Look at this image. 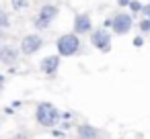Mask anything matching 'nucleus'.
Listing matches in <instances>:
<instances>
[{
  "label": "nucleus",
  "instance_id": "nucleus-1",
  "mask_svg": "<svg viewBox=\"0 0 150 139\" xmlns=\"http://www.w3.org/2000/svg\"><path fill=\"white\" fill-rule=\"evenodd\" d=\"M60 108H56L52 102H39L37 108H35V121L41 125V127H47V129H54L58 127L60 123Z\"/></svg>",
  "mask_w": 150,
  "mask_h": 139
},
{
  "label": "nucleus",
  "instance_id": "nucleus-2",
  "mask_svg": "<svg viewBox=\"0 0 150 139\" xmlns=\"http://www.w3.org/2000/svg\"><path fill=\"white\" fill-rule=\"evenodd\" d=\"M56 49H58V55H60V57L78 55V53H80V37H78L76 33L60 35L58 41H56Z\"/></svg>",
  "mask_w": 150,
  "mask_h": 139
},
{
  "label": "nucleus",
  "instance_id": "nucleus-3",
  "mask_svg": "<svg viewBox=\"0 0 150 139\" xmlns=\"http://www.w3.org/2000/svg\"><path fill=\"white\" fill-rule=\"evenodd\" d=\"M58 15H60V8H58L56 4H43V6L39 8L37 17L33 19V27L39 29V31H43V29H47V27L54 23V19H56Z\"/></svg>",
  "mask_w": 150,
  "mask_h": 139
},
{
  "label": "nucleus",
  "instance_id": "nucleus-4",
  "mask_svg": "<svg viewBox=\"0 0 150 139\" xmlns=\"http://www.w3.org/2000/svg\"><path fill=\"white\" fill-rule=\"evenodd\" d=\"M134 27V17L129 13H117L111 17V31L113 35H127Z\"/></svg>",
  "mask_w": 150,
  "mask_h": 139
},
{
  "label": "nucleus",
  "instance_id": "nucleus-5",
  "mask_svg": "<svg viewBox=\"0 0 150 139\" xmlns=\"http://www.w3.org/2000/svg\"><path fill=\"white\" fill-rule=\"evenodd\" d=\"M91 45L103 53H109L111 51V33L107 29H97V31H91Z\"/></svg>",
  "mask_w": 150,
  "mask_h": 139
},
{
  "label": "nucleus",
  "instance_id": "nucleus-6",
  "mask_svg": "<svg viewBox=\"0 0 150 139\" xmlns=\"http://www.w3.org/2000/svg\"><path fill=\"white\" fill-rule=\"evenodd\" d=\"M41 47H43V37L37 35V33H31V35H25V37L21 39L19 51H21L23 55H35Z\"/></svg>",
  "mask_w": 150,
  "mask_h": 139
},
{
  "label": "nucleus",
  "instance_id": "nucleus-7",
  "mask_svg": "<svg viewBox=\"0 0 150 139\" xmlns=\"http://www.w3.org/2000/svg\"><path fill=\"white\" fill-rule=\"evenodd\" d=\"M60 64H62V57H60L58 53H52V55H45V57L39 61V70H41V74H45V76H56Z\"/></svg>",
  "mask_w": 150,
  "mask_h": 139
},
{
  "label": "nucleus",
  "instance_id": "nucleus-8",
  "mask_svg": "<svg viewBox=\"0 0 150 139\" xmlns=\"http://www.w3.org/2000/svg\"><path fill=\"white\" fill-rule=\"evenodd\" d=\"M21 57V51L13 45H0V61L4 66H15Z\"/></svg>",
  "mask_w": 150,
  "mask_h": 139
},
{
  "label": "nucleus",
  "instance_id": "nucleus-9",
  "mask_svg": "<svg viewBox=\"0 0 150 139\" xmlns=\"http://www.w3.org/2000/svg\"><path fill=\"white\" fill-rule=\"evenodd\" d=\"M93 31V21L86 13H80L74 17V33L76 35H86Z\"/></svg>",
  "mask_w": 150,
  "mask_h": 139
},
{
  "label": "nucleus",
  "instance_id": "nucleus-10",
  "mask_svg": "<svg viewBox=\"0 0 150 139\" xmlns=\"http://www.w3.org/2000/svg\"><path fill=\"white\" fill-rule=\"evenodd\" d=\"M99 137H101V131L95 125L82 123L76 127V139H99Z\"/></svg>",
  "mask_w": 150,
  "mask_h": 139
},
{
  "label": "nucleus",
  "instance_id": "nucleus-11",
  "mask_svg": "<svg viewBox=\"0 0 150 139\" xmlns=\"http://www.w3.org/2000/svg\"><path fill=\"white\" fill-rule=\"evenodd\" d=\"M127 6H129V15L134 17V15H140V13H142V6H144V4L140 2V0H129Z\"/></svg>",
  "mask_w": 150,
  "mask_h": 139
},
{
  "label": "nucleus",
  "instance_id": "nucleus-12",
  "mask_svg": "<svg viewBox=\"0 0 150 139\" xmlns=\"http://www.w3.org/2000/svg\"><path fill=\"white\" fill-rule=\"evenodd\" d=\"M8 27H11V17L6 10L0 8V29H8Z\"/></svg>",
  "mask_w": 150,
  "mask_h": 139
},
{
  "label": "nucleus",
  "instance_id": "nucleus-13",
  "mask_svg": "<svg viewBox=\"0 0 150 139\" xmlns=\"http://www.w3.org/2000/svg\"><path fill=\"white\" fill-rule=\"evenodd\" d=\"M138 29H140L144 35H148V33H150V21H148V19H140V21H138Z\"/></svg>",
  "mask_w": 150,
  "mask_h": 139
},
{
  "label": "nucleus",
  "instance_id": "nucleus-14",
  "mask_svg": "<svg viewBox=\"0 0 150 139\" xmlns=\"http://www.w3.org/2000/svg\"><path fill=\"white\" fill-rule=\"evenodd\" d=\"M11 4H13V8H15V10H23V8H27V6H29V0H13Z\"/></svg>",
  "mask_w": 150,
  "mask_h": 139
},
{
  "label": "nucleus",
  "instance_id": "nucleus-15",
  "mask_svg": "<svg viewBox=\"0 0 150 139\" xmlns=\"http://www.w3.org/2000/svg\"><path fill=\"white\" fill-rule=\"evenodd\" d=\"M140 15H142L144 19H148V21H150V4H144V6H142V13H140Z\"/></svg>",
  "mask_w": 150,
  "mask_h": 139
},
{
  "label": "nucleus",
  "instance_id": "nucleus-16",
  "mask_svg": "<svg viewBox=\"0 0 150 139\" xmlns=\"http://www.w3.org/2000/svg\"><path fill=\"white\" fill-rule=\"evenodd\" d=\"M132 43H134V47H142V45H144V37H142V35H138V37H134V41H132Z\"/></svg>",
  "mask_w": 150,
  "mask_h": 139
},
{
  "label": "nucleus",
  "instance_id": "nucleus-17",
  "mask_svg": "<svg viewBox=\"0 0 150 139\" xmlns=\"http://www.w3.org/2000/svg\"><path fill=\"white\" fill-rule=\"evenodd\" d=\"M52 135H54V137H64V131H60V129H54V131H52Z\"/></svg>",
  "mask_w": 150,
  "mask_h": 139
},
{
  "label": "nucleus",
  "instance_id": "nucleus-18",
  "mask_svg": "<svg viewBox=\"0 0 150 139\" xmlns=\"http://www.w3.org/2000/svg\"><path fill=\"white\" fill-rule=\"evenodd\" d=\"M101 29H111V19H107V21H103V27Z\"/></svg>",
  "mask_w": 150,
  "mask_h": 139
},
{
  "label": "nucleus",
  "instance_id": "nucleus-19",
  "mask_svg": "<svg viewBox=\"0 0 150 139\" xmlns=\"http://www.w3.org/2000/svg\"><path fill=\"white\" fill-rule=\"evenodd\" d=\"M117 4L123 8V6H127V4H129V0H117Z\"/></svg>",
  "mask_w": 150,
  "mask_h": 139
},
{
  "label": "nucleus",
  "instance_id": "nucleus-20",
  "mask_svg": "<svg viewBox=\"0 0 150 139\" xmlns=\"http://www.w3.org/2000/svg\"><path fill=\"white\" fill-rule=\"evenodd\" d=\"M2 82H4V76H0V90H2Z\"/></svg>",
  "mask_w": 150,
  "mask_h": 139
},
{
  "label": "nucleus",
  "instance_id": "nucleus-21",
  "mask_svg": "<svg viewBox=\"0 0 150 139\" xmlns=\"http://www.w3.org/2000/svg\"><path fill=\"white\" fill-rule=\"evenodd\" d=\"M148 4H150V0H148Z\"/></svg>",
  "mask_w": 150,
  "mask_h": 139
},
{
  "label": "nucleus",
  "instance_id": "nucleus-22",
  "mask_svg": "<svg viewBox=\"0 0 150 139\" xmlns=\"http://www.w3.org/2000/svg\"><path fill=\"white\" fill-rule=\"evenodd\" d=\"M0 45H2V43H0Z\"/></svg>",
  "mask_w": 150,
  "mask_h": 139
}]
</instances>
